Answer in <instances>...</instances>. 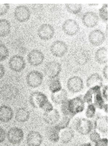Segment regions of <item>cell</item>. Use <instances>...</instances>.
<instances>
[{
	"label": "cell",
	"mask_w": 108,
	"mask_h": 146,
	"mask_svg": "<svg viewBox=\"0 0 108 146\" xmlns=\"http://www.w3.org/2000/svg\"><path fill=\"white\" fill-rule=\"evenodd\" d=\"M99 86L90 88L83 96L84 103L92 104L95 107L100 110L102 109L105 101L101 95V88Z\"/></svg>",
	"instance_id": "cell-2"
},
{
	"label": "cell",
	"mask_w": 108,
	"mask_h": 146,
	"mask_svg": "<svg viewBox=\"0 0 108 146\" xmlns=\"http://www.w3.org/2000/svg\"><path fill=\"white\" fill-rule=\"evenodd\" d=\"M19 92L16 87L12 85H5L0 90V96L3 100H10L16 97L19 94Z\"/></svg>",
	"instance_id": "cell-11"
},
{
	"label": "cell",
	"mask_w": 108,
	"mask_h": 146,
	"mask_svg": "<svg viewBox=\"0 0 108 146\" xmlns=\"http://www.w3.org/2000/svg\"><path fill=\"white\" fill-rule=\"evenodd\" d=\"M79 146H92V144L90 143H84Z\"/></svg>",
	"instance_id": "cell-45"
},
{
	"label": "cell",
	"mask_w": 108,
	"mask_h": 146,
	"mask_svg": "<svg viewBox=\"0 0 108 146\" xmlns=\"http://www.w3.org/2000/svg\"><path fill=\"white\" fill-rule=\"evenodd\" d=\"M74 136V130L71 127L61 130L59 133V140L63 144H67L72 140Z\"/></svg>",
	"instance_id": "cell-26"
},
{
	"label": "cell",
	"mask_w": 108,
	"mask_h": 146,
	"mask_svg": "<svg viewBox=\"0 0 108 146\" xmlns=\"http://www.w3.org/2000/svg\"><path fill=\"white\" fill-rule=\"evenodd\" d=\"M30 117V112L26 108H19L16 110L15 113V119L18 122H26L29 119Z\"/></svg>",
	"instance_id": "cell-28"
},
{
	"label": "cell",
	"mask_w": 108,
	"mask_h": 146,
	"mask_svg": "<svg viewBox=\"0 0 108 146\" xmlns=\"http://www.w3.org/2000/svg\"><path fill=\"white\" fill-rule=\"evenodd\" d=\"M62 70V66L59 62L55 61L48 62L44 68L45 75L49 79L58 77Z\"/></svg>",
	"instance_id": "cell-9"
},
{
	"label": "cell",
	"mask_w": 108,
	"mask_h": 146,
	"mask_svg": "<svg viewBox=\"0 0 108 146\" xmlns=\"http://www.w3.org/2000/svg\"><path fill=\"white\" fill-rule=\"evenodd\" d=\"M61 130L56 125L48 126L45 130V135L48 140L53 143H56L59 140Z\"/></svg>",
	"instance_id": "cell-21"
},
{
	"label": "cell",
	"mask_w": 108,
	"mask_h": 146,
	"mask_svg": "<svg viewBox=\"0 0 108 146\" xmlns=\"http://www.w3.org/2000/svg\"><path fill=\"white\" fill-rule=\"evenodd\" d=\"M101 95L104 100L106 102L108 101V86H104L101 91Z\"/></svg>",
	"instance_id": "cell-40"
},
{
	"label": "cell",
	"mask_w": 108,
	"mask_h": 146,
	"mask_svg": "<svg viewBox=\"0 0 108 146\" xmlns=\"http://www.w3.org/2000/svg\"><path fill=\"white\" fill-rule=\"evenodd\" d=\"M62 30L67 36H73L79 32L80 28L76 21L69 19L64 22L62 26Z\"/></svg>",
	"instance_id": "cell-10"
},
{
	"label": "cell",
	"mask_w": 108,
	"mask_h": 146,
	"mask_svg": "<svg viewBox=\"0 0 108 146\" xmlns=\"http://www.w3.org/2000/svg\"><path fill=\"white\" fill-rule=\"evenodd\" d=\"M67 86L68 90L72 93L80 92L84 88L82 79L78 76H74L70 78L67 82Z\"/></svg>",
	"instance_id": "cell-12"
},
{
	"label": "cell",
	"mask_w": 108,
	"mask_h": 146,
	"mask_svg": "<svg viewBox=\"0 0 108 146\" xmlns=\"http://www.w3.org/2000/svg\"><path fill=\"white\" fill-rule=\"evenodd\" d=\"M65 6L69 13L75 15L80 13L82 9L81 4H66Z\"/></svg>",
	"instance_id": "cell-31"
},
{
	"label": "cell",
	"mask_w": 108,
	"mask_h": 146,
	"mask_svg": "<svg viewBox=\"0 0 108 146\" xmlns=\"http://www.w3.org/2000/svg\"><path fill=\"white\" fill-rule=\"evenodd\" d=\"M6 137V133L5 130L0 127V143H2L5 140Z\"/></svg>",
	"instance_id": "cell-41"
},
{
	"label": "cell",
	"mask_w": 108,
	"mask_h": 146,
	"mask_svg": "<svg viewBox=\"0 0 108 146\" xmlns=\"http://www.w3.org/2000/svg\"><path fill=\"white\" fill-rule=\"evenodd\" d=\"M47 84L49 89L52 93H55L62 89V84L58 77L49 79Z\"/></svg>",
	"instance_id": "cell-30"
},
{
	"label": "cell",
	"mask_w": 108,
	"mask_h": 146,
	"mask_svg": "<svg viewBox=\"0 0 108 146\" xmlns=\"http://www.w3.org/2000/svg\"><path fill=\"white\" fill-rule=\"evenodd\" d=\"M100 17L105 21H108V5L107 4L103 5L102 7L99 10Z\"/></svg>",
	"instance_id": "cell-35"
},
{
	"label": "cell",
	"mask_w": 108,
	"mask_h": 146,
	"mask_svg": "<svg viewBox=\"0 0 108 146\" xmlns=\"http://www.w3.org/2000/svg\"><path fill=\"white\" fill-rule=\"evenodd\" d=\"M29 100L30 104L34 108L41 109L49 100L45 94L39 91L32 92L29 96Z\"/></svg>",
	"instance_id": "cell-4"
},
{
	"label": "cell",
	"mask_w": 108,
	"mask_h": 146,
	"mask_svg": "<svg viewBox=\"0 0 108 146\" xmlns=\"http://www.w3.org/2000/svg\"><path fill=\"white\" fill-rule=\"evenodd\" d=\"M89 138L91 141L94 143H96L101 139L99 133L96 131L95 130L92 131L90 133Z\"/></svg>",
	"instance_id": "cell-36"
},
{
	"label": "cell",
	"mask_w": 108,
	"mask_h": 146,
	"mask_svg": "<svg viewBox=\"0 0 108 146\" xmlns=\"http://www.w3.org/2000/svg\"><path fill=\"white\" fill-rule=\"evenodd\" d=\"M5 70L4 66L2 64H0V79H2L5 75Z\"/></svg>",
	"instance_id": "cell-42"
},
{
	"label": "cell",
	"mask_w": 108,
	"mask_h": 146,
	"mask_svg": "<svg viewBox=\"0 0 108 146\" xmlns=\"http://www.w3.org/2000/svg\"><path fill=\"white\" fill-rule=\"evenodd\" d=\"M106 38L103 32L99 29L94 30L90 33L88 40L90 43L94 46H100L103 43Z\"/></svg>",
	"instance_id": "cell-16"
},
{
	"label": "cell",
	"mask_w": 108,
	"mask_h": 146,
	"mask_svg": "<svg viewBox=\"0 0 108 146\" xmlns=\"http://www.w3.org/2000/svg\"><path fill=\"white\" fill-rule=\"evenodd\" d=\"M95 146H108V139L106 138L101 139L95 143Z\"/></svg>",
	"instance_id": "cell-39"
},
{
	"label": "cell",
	"mask_w": 108,
	"mask_h": 146,
	"mask_svg": "<svg viewBox=\"0 0 108 146\" xmlns=\"http://www.w3.org/2000/svg\"><path fill=\"white\" fill-rule=\"evenodd\" d=\"M102 109H103L104 111L106 113H107L108 112V104H105L103 107Z\"/></svg>",
	"instance_id": "cell-44"
},
{
	"label": "cell",
	"mask_w": 108,
	"mask_h": 146,
	"mask_svg": "<svg viewBox=\"0 0 108 146\" xmlns=\"http://www.w3.org/2000/svg\"><path fill=\"white\" fill-rule=\"evenodd\" d=\"M70 127L82 135H88L95 129L94 123L92 121L88 118L79 117L74 119Z\"/></svg>",
	"instance_id": "cell-3"
},
{
	"label": "cell",
	"mask_w": 108,
	"mask_h": 146,
	"mask_svg": "<svg viewBox=\"0 0 108 146\" xmlns=\"http://www.w3.org/2000/svg\"><path fill=\"white\" fill-rule=\"evenodd\" d=\"M96 108L92 104L88 105L86 111V116L88 119L93 118L95 115Z\"/></svg>",
	"instance_id": "cell-34"
},
{
	"label": "cell",
	"mask_w": 108,
	"mask_h": 146,
	"mask_svg": "<svg viewBox=\"0 0 108 146\" xmlns=\"http://www.w3.org/2000/svg\"><path fill=\"white\" fill-rule=\"evenodd\" d=\"M103 76L105 79L107 80L108 79V66L106 65L104 67L103 70Z\"/></svg>",
	"instance_id": "cell-43"
},
{
	"label": "cell",
	"mask_w": 108,
	"mask_h": 146,
	"mask_svg": "<svg viewBox=\"0 0 108 146\" xmlns=\"http://www.w3.org/2000/svg\"><path fill=\"white\" fill-rule=\"evenodd\" d=\"M11 31V23L7 19H0V37H6L10 34Z\"/></svg>",
	"instance_id": "cell-29"
},
{
	"label": "cell",
	"mask_w": 108,
	"mask_h": 146,
	"mask_svg": "<svg viewBox=\"0 0 108 146\" xmlns=\"http://www.w3.org/2000/svg\"><path fill=\"white\" fill-rule=\"evenodd\" d=\"M59 112L56 109H53L51 111L45 112L43 114V119L47 124L54 125L58 123L61 118Z\"/></svg>",
	"instance_id": "cell-18"
},
{
	"label": "cell",
	"mask_w": 108,
	"mask_h": 146,
	"mask_svg": "<svg viewBox=\"0 0 108 146\" xmlns=\"http://www.w3.org/2000/svg\"><path fill=\"white\" fill-rule=\"evenodd\" d=\"M42 142V135L37 131H30L27 135L26 143L28 146H40Z\"/></svg>",
	"instance_id": "cell-19"
},
{
	"label": "cell",
	"mask_w": 108,
	"mask_h": 146,
	"mask_svg": "<svg viewBox=\"0 0 108 146\" xmlns=\"http://www.w3.org/2000/svg\"><path fill=\"white\" fill-rule=\"evenodd\" d=\"M8 4H0V16H3L7 13L10 9Z\"/></svg>",
	"instance_id": "cell-37"
},
{
	"label": "cell",
	"mask_w": 108,
	"mask_h": 146,
	"mask_svg": "<svg viewBox=\"0 0 108 146\" xmlns=\"http://www.w3.org/2000/svg\"><path fill=\"white\" fill-rule=\"evenodd\" d=\"M74 58L78 65L82 66L88 63L90 58V56L87 51L81 49L75 51L74 54Z\"/></svg>",
	"instance_id": "cell-20"
},
{
	"label": "cell",
	"mask_w": 108,
	"mask_h": 146,
	"mask_svg": "<svg viewBox=\"0 0 108 146\" xmlns=\"http://www.w3.org/2000/svg\"><path fill=\"white\" fill-rule=\"evenodd\" d=\"M9 67L12 71L20 72L25 68L26 63L23 57L15 55L10 58L9 62Z\"/></svg>",
	"instance_id": "cell-8"
},
{
	"label": "cell",
	"mask_w": 108,
	"mask_h": 146,
	"mask_svg": "<svg viewBox=\"0 0 108 146\" xmlns=\"http://www.w3.org/2000/svg\"><path fill=\"white\" fill-rule=\"evenodd\" d=\"M0 146H1V145H0Z\"/></svg>",
	"instance_id": "cell-47"
},
{
	"label": "cell",
	"mask_w": 108,
	"mask_h": 146,
	"mask_svg": "<svg viewBox=\"0 0 108 146\" xmlns=\"http://www.w3.org/2000/svg\"><path fill=\"white\" fill-rule=\"evenodd\" d=\"M9 55L8 49L5 45L0 44V62L7 59Z\"/></svg>",
	"instance_id": "cell-33"
},
{
	"label": "cell",
	"mask_w": 108,
	"mask_h": 146,
	"mask_svg": "<svg viewBox=\"0 0 108 146\" xmlns=\"http://www.w3.org/2000/svg\"><path fill=\"white\" fill-rule=\"evenodd\" d=\"M14 16L16 20L20 23L27 21L31 17V13L29 9L26 6L21 5L15 9Z\"/></svg>",
	"instance_id": "cell-15"
},
{
	"label": "cell",
	"mask_w": 108,
	"mask_h": 146,
	"mask_svg": "<svg viewBox=\"0 0 108 146\" xmlns=\"http://www.w3.org/2000/svg\"><path fill=\"white\" fill-rule=\"evenodd\" d=\"M54 108H53V106L49 100H48L47 102L45 103V105L41 109L45 112L51 111Z\"/></svg>",
	"instance_id": "cell-38"
},
{
	"label": "cell",
	"mask_w": 108,
	"mask_h": 146,
	"mask_svg": "<svg viewBox=\"0 0 108 146\" xmlns=\"http://www.w3.org/2000/svg\"><path fill=\"white\" fill-rule=\"evenodd\" d=\"M43 80V75L41 72L34 70L28 73L26 77L27 85L32 88L40 86Z\"/></svg>",
	"instance_id": "cell-5"
},
{
	"label": "cell",
	"mask_w": 108,
	"mask_h": 146,
	"mask_svg": "<svg viewBox=\"0 0 108 146\" xmlns=\"http://www.w3.org/2000/svg\"><path fill=\"white\" fill-rule=\"evenodd\" d=\"M45 59V56L41 51L34 49L31 51L27 56V60L31 66H36L42 64Z\"/></svg>",
	"instance_id": "cell-14"
},
{
	"label": "cell",
	"mask_w": 108,
	"mask_h": 146,
	"mask_svg": "<svg viewBox=\"0 0 108 146\" xmlns=\"http://www.w3.org/2000/svg\"><path fill=\"white\" fill-rule=\"evenodd\" d=\"M103 79L101 76L97 73H95L90 76L87 79L86 86L89 88L99 86L102 87Z\"/></svg>",
	"instance_id": "cell-24"
},
{
	"label": "cell",
	"mask_w": 108,
	"mask_h": 146,
	"mask_svg": "<svg viewBox=\"0 0 108 146\" xmlns=\"http://www.w3.org/2000/svg\"><path fill=\"white\" fill-rule=\"evenodd\" d=\"M71 119L72 118L70 117L62 115V117H61L58 123L55 125L60 130L63 129L68 127Z\"/></svg>",
	"instance_id": "cell-32"
},
{
	"label": "cell",
	"mask_w": 108,
	"mask_h": 146,
	"mask_svg": "<svg viewBox=\"0 0 108 146\" xmlns=\"http://www.w3.org/2000/svg\"><path fill=\"white\" fill-rule=\"evenodd\" d=\"M7 137L9 143L14 145L18 144L23 140L24 133L20 128L14 127L8 131Z\"/></svg>",
	"instance_id": "cell-7"
},
{
	"label": "cell",
	"mask_w": 108,
	"mask_h": 146,
	"mask_svg": "<svg viewBox=\"0 0 108 146\" xmlns=\"http://www.w3.org/2000/svg\"><path fill=\"white\" fill-rule=\"evenodd\" d=\"M50 50L54 56L62 57L64 56L68 50V46L66 42L61 40H57L52 43Z\"/></svg>",
	"instance_id": "cell-6"
},
{
	"label": "cell",
	"mask_w": 108,
	"mask_h": 146,
	"mask_svg": "<svg viewBox=\"0 0 108 146\" xmlns=\"http://www.w3.org/2000/svg\"><path fill=\"white\" fill-rule=\"evenodd\" d=\"M99 18L95 13L92 11L86 12L83 14L82 21L83 25L88 28H92L97 25Z\"/></svg>",
	"instance_id": "cell-17"
},
{
	"label": "cell",
	"mask_w": 108,
	"mask_h": 146,
	"mask_svg": "<svg viewBox=\"0 0 108 146\" xmlns=\"http://www.w3.org/2000/svg\"><path fill=\"white\" fill-rule=\"evenodd\" d=\"M108 50L106 47H101L97 49L95 53L96 62L100 64H104L108 62Z\"/></svg>",
	"instance_id": "cell-27"
},
{
	"label": "cell",
	"mask_w": 108,
	"mask_h": 146,
	"mask_svg": "<svg viewBox=\"0 0 108 146\" xmlns=\"http://www.w3.org/2000/svg\"><path fill=\"white\" fill-rule=\"evenodd\" d=\"M94 123L95 129H97L100 132L103 133L107 132V116H101L97 117Z\"/></svg>",
	"instance_id": "cell-23"
},
{
	"label": "cell",
	"mask_w": 108,
	"mask_h": 146,
	"mask_svg": "<svg viewBox=\"0 0 108 146\" xmlns=\"http://www.w3.org/2000/svg\"><path fill=\"white\" fill-rule=\"evenodd\" d=\"M51 100L57 105L63 104L68 100V93L66 90L62 89L60 91L52 93Z\"/></svg>",
	"instance_id": "cell-25"
},
{
	"label": "cell",
	"mask_w": 108,
	"mask_h": 146,
	"mask_svg": "<svg viewBox=\"0 0 108 146\" xmlns=\"http://www.w3.org/2000/svg\"><path fill=\"white\" fill-rule=\"evenodd\" d=\"M85 108V103L83 96L80 95L72 99L67 100L61 105V111L63 115L72 118L78 113L83 111Z\"/></svg>",
	"instance_id": "cell-1"
},
{
	"label": "cell",
	"mask_w": 108,
	"mask_h": 146,
	"mask_svg": "<svg viewBox=\"0 0 108 146\" xmlns=\"http://www.w3.org/2000/svg\"><path fill=\"white\" fill-rule=\"evenodd\" d=\"M89 5H90V6H92H92H95V5H97L98 4H89Z\"/></svg>",
	"instance_id": "cell-46"
},
{
	"label": "cell",
	"mask_w": 108,
	"mask_h": 146,
	"mask_svg": "<svg viewBox=\"0 0 108 146\" xmlns=\"http://www.w3.org/2000/svg\"><path fill=\"white\" fill-rule=\"evenodd\" d=\"M39 37L43 40L48 41L53 38L55 34L54 27L48 23H44L39 27L37 32Z\"/></svg>",
	"instance_id": "cell-13"
},
{
	"label": "cell",
	"mask_w": 108,
	"mask_h": 146,
	"mask_svg": "<svg viewBox=\"0 0 108 146\" xmlns=\"http://www.w3.org/2000/svg\"><path fill=\"white\" fill-rule=\"evenodd\" d=\"M14 116L13 109L8 106L3 105L0 107V121L7 123L11 120Z\"/></svg>",
	"instance_id": "cell-22"
}]
</instances>
